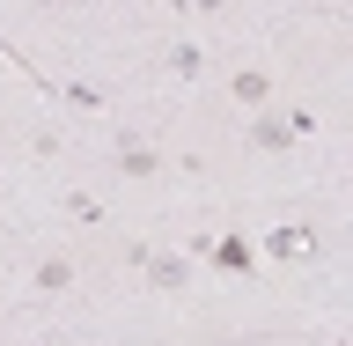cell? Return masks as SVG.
Here are the masks:
<instances>
[{"mask_svg": "<svg viewBox=\"0 0 353 346\" xmlns=\"http://www.w3.org/2000/svg\"><path fill=\"white\" fill-rule=\"evenodd\" d=\"M309 133V110H258L250 118V148H265V155H287L294 140Z\"/></svg>", "mask_w": 353, "mask_h": 346, "instance_id": "obj_3", "label": "cell"}, {"mask_svg": "<svg viewBox=\"0 0 353 346\" xmlns=\"http://www.w3.org/2000/svg\"><path fill=\"white\" fill-rule=\"evenodd\" d=\"M74 287H81V258L74 251H37L30 258V295L52 302V295H74Z\"/></svg>", "mask_w": 353, "mask_h": 346, "instance_id": "obj_2", "label": "cell"}, {"mask_svg": "<svg viewBox=\"0 0 353 346\" xmlns=\"http://www.w3.org/2000/svg\"><path fill=\"white\" fill-rule=\"evenodd\" d=\"M339 346H346V339H339Z\"/></svg>", "mask_w": 353, "mask_h": 346, "instance_id": "obj_11", "label": "cell"}, {"mask_svg": "<svg viewBox=\"0 0 353 346\" xmlns=\"http://www.w3.org/2000/svg\"><path fill=\"white\" fill-rule=\"evenodd\" d=\"M162 66H170L176 81H192L199 66H206V52H199V44H184V37H176V44H170V52H162Z\"/></svg>", "mask_w": 353, "mask_h": 346, "instance_id": "obj_8", "label": "cell"}, {"mask_svg": "<svg viewBox=\"0 0 353 346\" xmlns=\"http://www.w3.org/2000/svg\"><path fill=\"white\" fill-rule=\"evenodd\" d=\"M272 96H280V74H272V66H236V74H228V104L250 110V118L272 110Z\"/></svg>", "mask_w": 353, "mask_h": 346, "instance_id": "obj_4", "label": "cell"}, {"mask_svg": "<svg viewBox=\"0 0 353 346\" xmlns=\"http://www.w3.org/2000/svg\"><path fill=\"white\" fill-rule=\"evenodd\" d=\"M214 265L250 280V273H258V251H250V236H214Z\"/></svg>", "mask_w": 353, "mask_h": 346, "instance_id": "obj_6", "label": "cell"}, {"mask_svg": "<svg viewBox=\"0 0 353 346\" xmlns=\"http://www.w3.org/2000/svg\"><path fill=\"white\" fill-rule=\"evenodd\" d=\"M59 96H66V104H88V110H103V88H88V81H66Z\"/></svg>", "mask_w": 353, "mask_h": 346, "instance_id": "obj_10", "label": "cell"}, {"mask_svg": "<svg viewBox=\"0 0 353 346\" xmlns=\"http://www.w3.org/2000/svg\"><path fill=\"white\" fill-rule=\"evenodd\" d=\"M110 170L125 177V184H154V177L170 170V155L154 148V140H140V133H118V148H110Z\"/></svg>", "mask_w": 353, "mask_h": 346, "instance_id": "obj_1", "label": "cell"}, {"mask_svg": "<svg viewBox=\"0 0 353 346\" xmlns=\"http://www.w3.org/2000/svg\"><path fill=\"white\" fill-rule=\"evenodd\" d=\"M309 243H316V236H309L302 221H287V229H272V236H265V251H272V258H302Z\"/></svg>", "mask_w": 353, "mask_h": 346, "instance_id": "obj_7", "label": "cell"}, {"mask_svg": "<svg viewBox=\"0 0 353 346\" xmlns=\"http://www.w3.org/2000/svg\"><path fill=\"white\" fill-rule=\"evenodd\" d=\"M140 280H148L154 295H184V287H192V265L176 258V251H154V258L140 265Z\"/></svg>", "mask_w": 353, "mask_h": 346, "instance_id": "obj_5", "label": "cell"}, {"mask_svg": "<svg viewBox=\"0 0 353 346\" xmlns=\"http://www.w3.org/2000/svg\"><path fill=\"white\" fill-rule=\"evenodd\" d=\"M59 214H66V221H88V229H96V221H103V206H96L88 192H59Z\"/></svg>", "mask_w": 353, "mask_h": 346, "instance_id": "obj_9", "label": "cell"}]
</instances>
